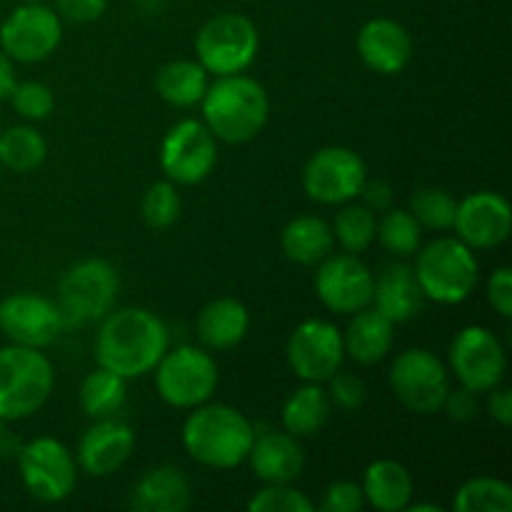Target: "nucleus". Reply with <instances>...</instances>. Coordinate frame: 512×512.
Returning a JSON list of instances; mask_svg holds the SVG:
<instances>
[{
  "label": "nucleus",
  "instance_id": "obj_1",
  "mask_svg": "<svg viewBox=\"0 0 512 512\" xmlns=\"http://www.w3.org/2000/svg\"><path fill=\"white\" fill-rule=\"evenodd\" d=\"M168 345V328L155 313L145 308L110 310L95 333V360L98 368L135 380L153 373Z\"/></svg>",
  "mask_w": 512,
  "mask_h": 512
},
{
  "label": "nucleus",
  "instance_id": "obj_2",
  "mask_svg": "<svg viewBox=\"0 0 512 512\" xmlns=\"http://www.w3.org/2000/svg\"><path fill=\"white\" fill-rule=\"evenodd\" d=\"M253 440V423L240 410L210 400L193 408L183 425L185 453L205 468H238L248 460Z\"/></svg>",
  "mask_w": 512,
  "mask_h": 512
},
{
  "label": "nucleus",
  "instance_id": "obj_3",
  "mask_svg": "<svg viewBox=\"0 0 512 512\" xmlns=\"http://www.w3.org/2000/svg\"><path fill=\"white\" fill-rule=\"evenodd\" d=\"M203 123L218 140L243 145L258 138L270 115V100L263 85L243 73L220 75L208 83L203 100Z\"/></svg>",
  "mask_w": 512,
  "mask_h": 512
},
{
  "label": "nucleus",
  "instance_id": "obj_4",
  "mask_svg": "<svg viewBox=\"0 0 512 512\" xmlns=\"http://www.w3.org/2000/svg\"><path fill=\"white\" fill-rule=\"evenodd\" d=\"M55 373L48 355L28 345L0 348V418L23 420L38 413L53 393Z\"/></svg>",
  "mask_w": 512,
  "mask_h": 512
},
{
  "label": "nucleus",
  "instance_id": "obj_5",
  "mask_svg": "<svg viewBox=\"0 0 512 512\" xmlns=\"http://www.w3.org/2000/svg\"><path fill=\"white\" fill-rule=\"evenodd\" d=\"M415 278L425 298L440 305H458L478 285V258L460 238H435L418 250Z\"/></svg>",
  "mask_w": 512,
  "mask_h": 512
},
{
  "label": "nucleus",
  "instance_id": "obj_6",
  "mask_svg": "<svg viewBox=\"0 0 512 512\" xmlns=\"http://www.w3.org/2000/svg\"><path fill=\"white\" fill-rule=\"evenodd\" d=\"M155 390L160 398L178 410H193L208 403L218 388V363L203 348L180 345L165 350L155 365Z\"/></svg>",
  "mask_w": 512,
  "mask_h": 512
},
{
  "label": "nucleus",
  "instance_id": "obj_7",
  "mask_svg": "<svg viewBox=\"0 0 512 512\" xmlns=\"http://www.w3.org/2000/svg\"><path fill=\"white\" fill-rule=\"evenodd\" d=\"M118 270L100 258L75 263L58 283V308L65 325H83L103 320L118 300Z\"/></svg>",
  "mask_w": 512,
  "mask_h": 512
},
{
  "label": "nucleus",
  "instance_id": "obj_8",
  "mask_svg": "<svg viewBox=\"0 0 512 512\" xmlns=\"http://www.w3.org/2000/svg\"><path fill=\"white\" fill-rule=\"evenodd\" d=\"M258 48V28L240 13L213 15L195 35L198 63L215 78L245 73L253 65Z\"/></svg>",
  "mask_w": 512,
  "mask_h": 512
},
{
  "label": "nucleus",
  "instance_id": "obj_9",
  "mask_svg": "<svg viewBox=\"0 0 512 512\" xmlns=\"http://www.w3.org/2000/svg\"><path fill=\"white\" fill-rule=\"evenodd\" d=\"M390 388L410 413L435 415L443 410L450 375L435 353L425 348H408L393 360Z\"/></svg>",
  "mask_w": 512,
  "mask_h": 512
},
{
  "label": "nucleus",
  "instance_id": "obj_10",
  "mask_svg": "<svg viewBox=\"0 0 512 512\" xmlns=\"http://www.w3.org/2000/svg\"><path fill=\"white\" fill-rule=\"evenodd\" d=\"M218 163V138L203 120L185 118L168 130L160 145V168L175 185H198Z\"/></svg>",
  "mask_w": 512,
  "mask_h": 512
},
{
  "label": "nucleus",
  "instance_id": "obj_11",
  "mask_svg": "<svg viewBox=\"0 0 512 512\" xmlns=\"http://www.w3.org/2000/svg\"><path fill=\"white\" fill-rule=\"evenodd\" d=\"M368 165L353 148L330 145L318 150L303 168V190L320 205H345L358 198Z\"/></svg>",
  "mask_w": 512,
  "mask_h": 512
},
{
  "label": "nucleus",
  "instance_id": "obj_12",
  "mask_svg": "<svg viewBox=\"0 0 512 512\" xmlns=\"http://www.w3.org/2000/svg\"><path fill=\"white\" fill-rule=\"evenodd\" d=\"M20 478L40 503H63L78 483V463L60 440L43 435L20 450Z\"/></svg>",
  "mask_w": 512,
  "mask_h": 512
},
{
  "label": "nucleus",
  "instance_id": "obj_13",
  "mask_svg": "<svg viewBox=\"0 0 512 512\" xmlns=\"http://www.w3.org/2000/svg\"><path fill=\"white\" fill-rule=\"evenodd\" d=\"M63 20L40 3L18 5L0 25V50L13 63H40L58 50Z\"/></svg>",
  "mask_w": 512,
  "mask_h": 512
},
{
  "label": "nucleus",
  "instance_id": "obj_14",
  "mask_svg": "<svg viewBox=\"0 0 512 512\" xmlns=\"http://www.w3.org/2000/svg\"><path fill=\"white\" fill-rule=\"evenodd\" d=\"M450 368L460 385L473 393H488L498 388L508 370V355L493 330L483 325H468L450 343Z\"/></svg>",
  "mask_w": 512,
  "mask_h": 512
},
{
  "label": "nucleus",
  "instance_id": "obj_15",
  "mask_svg": "<svg viewBox=\"0 0 512 512\" xmlns=\"http://www.w3.org/2000/svg\"><path fill=\"white\" fill-rule=\"evenodd\" d=\"M288 365L303 383H325L335 370L343 368V333L328 320H303L290 333Z\"/></svg>",
  "mask_w": 512,
  "mask_h": 512
},
{
  "label": "nucleus",
  "instance_id": "obj_16",
  "mask_svg": "<svg viewBox=\"0 0 512 512\" xmlns=\"http://www.w3.org/2000/svg\"><path fill=\"white\" fill-rule=\"evenodd\" d=\"M65 328L58 303L35 293H13L0 300V330L15 345L48 348Z\"/></svg>",
  "mask_w": 512,
  "mask_h": 512
},
{
  "label": "nucleus",
  "instance_id": "obj_17",
  "mask_svg": "<svg viewBox=\"0 0 512 512\" xmlns=\"http://www.w3.org/2000/svg\"><path fill=\"white\" fill-rule=\"evenodd\" d=\"M373 273L353 253L328 255L315 273L320 303L340 315H353L373 303Z\"/></svg>",
  "mask_w": 512,
  "mask_h": 512
},
{
  "label": "nucleus",
  "instance_id": "obj_18",
  "mask_svg": "<svg viewBox=\"0 0 512 512\" xmlns=\"http://www.w3.org/2000/svg\"><path fill=\"white\" fill-rule=\"evenodd\" d=\"M453 230L470 250H490L505 243L512 230V210L505 195L478 190L465 195L455 210Z\"/></svg>",
  "mask_w": 512,
  "mask_h": 512
},
{
  "label": "nucleus",
  "instance_id": "obj_19",
  "mask_svg": "<svg viewBox=\"0 0 512 512\" xmlns=\"http://www.w3.org/2000/svg\"><path fill=\"white\" fill-rule=\"evenodd\" d=\"M135 450V433L118 418L95 420L78 443L75 463L90 478H108L123 468Z\"/></svg>",
  "mask_w": 512,
  "mask_h": 512
},
{
  "label": "nucleus",
  "instance_id": "obj_20",
  "mask_svg": "<svg viewBox=\"0 0 512 512\" xmlns=\"http://www.w3.org/2000/svg\"><path fill=\"white\" fill-rule=\"evenodd\" d=\"M360 60L373 73L398 75L413 60V38L393 18H373L358 33Z\"/></svg>",
  "mask_w": 512,
  "mask_h": 512
},
{
  "label": "nucleus",
  "instance_id": "obj_21",
  "mask_svg": "<svg viewBox=\"0 0 512 512\" xmlns=\"http://www.w3.org/2000/svg\"><path fill=\"white\" fill-rule=\"evenodd\" d=\"M248 463L255 478L263 483H293L305 468V453L300 438L290 433L268 430L255 435L253 448L248 453Z\"/></svg>",
  "mask_w": 512,
  "mask_h": 512
},
{
  "label": "nucleus",
  "instance_id": "obj_22",
  "mask_svg": "<svg viewBox=\"0 0 512 512\" xmlns=\"http://www.w3.org/2000/svg\"><path fill=\"white\" fill-rule=\"evenodd\" d=\"M193 505V490L183 470L160 465L148 470L130 490V508L135 512H183Z\"/></svg>",
  "mask_w": 512,
  "mask_h": 512
},
{
  "label": "nucleus",
  "instance_id": "obj_23",
  "mask_svg": "<svg viewBox=\"0 0 512 512\" xmlns=\"http://www.w3.org/2000/svg\"><path fill=\"white\" fill-rule=\"evenodd\" d=\"M425 295L415 270L405 263H393L373 280V308L393 323H405L423 310Z\"/></svg>",
  "mask_w": 512,
  "mask_h": 512
},
{
  "label": "nucleus",
  "instance_id": "obj_24",
  "mask_svg": "<svg viewBox=\"0 0 512 512\" xmlns=\"http://www.w3.org/2000/svg\"><path fill=\"white\" fill-rule=\"evenodd\" d=\"M393 320L385 318L380 310L363 308L353 313L343 333V348L348 358L360 365H375L388 358L393 348Z\"/></svg>",
  "mask_w": 512,
  "mask_h": 512
},
{
  "label": "nucleus",
  "instance_id": "obj_25",
  "mask_svg": "<svg viewBox=\"0 0 512 512\" xmlns=\"http://www.w3.org/2000/svg\"><path fill=\"white\" fill-rule=\"evenodd\" d=\"M200 343L208 350H230L245 340L250 330V313L240 300L215 298L200 310L198 323Z\"/></svg>",
  "mask_w": 512,
  "mask_h": 512
},
{
  "label": "nucleus",
  "instance_id": "obj_26",
  "mask_svg": "<svg viewBox=\"0 0 512 512\" xmlns=\"http://www.w3.org/2000/svg\"><path fill=\"white\" fill-rule=\"evenodd\" d=\"M363 498L365 505L380 512H400L410 505L415 493L413 475L398 460H375L368 465L363 478Z\"/></svg>",
  "mask_w": 512,
  "mask_h": 512
},
{
  "label": "nucleus",
  "instance_id": "obj_27",
  "mask_svg": "<svg viewBox=\"0 0 512 512\" xmlns=\"http://www.w3.org/2000/svg\"><path fill=\"white\" fill-rule=\"evenodd\" d=\"M333 228L318 215H298L280 235L285 258L298 265H318L333 253Z\"/></svg>",
  "mask_w": 512,
  "mask_h": 512
},
{
  "label": "nucleus",
  "instance_id": "obj_28",
  "mask_svg": "<svg viewBox=\"0 0 512 512\" xmlns=\"http://www.w3.org/2000/svg\"><path fill=\"white\" fill-rule=\"evenodd\" d=\"M210 75L198 60H170L155 75V90L173 108H193L203 100Z\"/></svg>",
  "mask_w": 512,
  "mask_h": 512
},
{
  "label": "nucleus",
  "instance_id": "obj_29",
  "mask_svg": "<svg viewBox=\"0 0 512 512\" xmlns=\"http://www.w3.org/2000/svg\"><path fill=\"white\" fill-rule=\"evenodd\" d=\"M283 428L295 438H313L328 425L330 398L320 383H305L283 405Z\"/></svg>",
  "mask_w": 512,
  "mask_h": 512
},
{
  "label": "nucleus",
  "instance_id": "obj_30",
  "mask_svg": "<svg viewBox=\"0 0 512 512\" xmlns=\"http://www.w3.org/2000/svg\"><path fill=\"white\" fill-rule=\"evenodd\" d=\"M128 380L120 375L110 373V370L98 368L88 373L80 383V410L88 415L90 420L115 418L123 410L125 400H128Z\"/></svg>",
  "mask_w": 512,
  "mask_h": 512
},
{
  "label": "nucleus",
  "instance_id": "obj_31",
  "mask_svg": "<svg viewBox=\"0 0 512 512\" xmlns=\"http://www.w3.org/2000/svg\"><path fill=\"white\" fill-rule=\"evenodd\" d=\"M48 158V143L30 125L0 130V165L13 173H33Z\"/></svg>",
  "mask_w": 512,
  "mask_h": 512
},
{
  "label": "nucleus",
  "instance_id": "obj_32",
  "mask_svg": "<svg viewBox=\"0 0 512 512\" xmlns=\"http://www.w3.org/2000/svg\"><path fill=\"white\" fill-rule=\"evenodd\" d=\"M375 233H378V218L365 205H358L350 200L335 215L333 238L338 240L345 253H365L375 243Z\"/></svg>",
  "mask_w": 512,
  "mask_h": 512
},
{
  "label": "nucleus",
  "instance_id": "obj_33",
  "mask_svg": "<svg viewBox=\"0 0 512 512\" xmlns=\"http://www.w3.org/2000/svg\"><path fill=\"white\" fill-rule=\"evenodd\" d=\"M458 512H512V488L498 478H470L455 493Z\"/></svg>",
  "mask_w": 512,
  "mask_h": 512
},
{
  "label": "nucleus",
  "instance_id": "obj_34",
  "mask_svg": "<svg viewBox=\"0 0 512 512\" xmlns=\"http://www.w3.org/2000/svg\"><path fill=\"white\" fill-rule=\"evenodd\" d=\"M420 238H423V228L410 210L388 208L383 213V220H378L375 240H380V245L395 258H410L418 253Z\"/></svg>",
  "mask_w": 512,
  "mask_h": 512
},
{
  "label": "nucleus",
  "instance_id": "obj_35",
  "mask_svg": "<svg viewBox=\"0 0 512 512\" xmlns=\"http://www.w3.org/2000/svg\"><path fill=\"white\" fill-rule=\"evenodd\" d=\"M455 210H458V200L443 188H420L410 198V213L418 220L420 228L438 230V233L453 230Z\"/></svg>",
  "mask_w": 512,
  "mask_h": 512
},
{
  "label": "nucleus",
  "instance_id": "obj_36",
  "mask_svg": "<svg viewBox=\"0 0 512 512\" xmlns=\"http://www.w3.org/2000/svg\"><path fill=\"white\" fill-rule=\"evenodd\" d=\"M180 213H183V200H180L178 188L170 180H158L150 185L140 203V215L143 223L153 230H165L170 225L178 223Z\"/></svg>",
  "mask_w": 512,
  "mask_h": 512
},
{
  "label": "nucleus",
  "instance_id": "obj_37",
  "mask_svg": "<svg viewBox=\"0 0 512 512\" xmlns=\"http://www.w3.org/2000/svg\"><path fill=\"white\" fill-rule=\"evenodd\" d=\"M10 103H13L15 113L25 120H45L55 108L53 90L40 80H25V83H15L10 90Z\"/></svg>",
  "mask_w": 512,
  "mask_h": 512
},
{
  "label": "nucleus",
  "instance_id": "obj_38",
  "mask_svg": "<svg viewBox=\"0 0 512 512\" xmlns=\"http://www.w3.org/2000/svg\"><path fill=\"white\" fill-rule=\"evenodd\" d=\"M248 510L253 512H313V503L290 483H268L250 498Z\"/></svg>",
  "mask_w": 512,
  "mask_h": 512
},
{
  "label": "nucleus",
  "instance_id": "obj_39",
  "mask_svg": "<svg viewBox=\"0 0 512 512\" xmlns=\"http://www.w3.org/2000/svg\"><path fill=\"white\" fill-rule=\"evenodd\" d=\"M325 383H328L325 393H328L330 403L338 405L340 410H358L365 403V398H368V388H365V383L355 373L335 370Z\"/></svg>",
  "mask_w": 512,
  "mask_h": 512
},
{
  "label": "nucleus",
  "instance_id": "obj_40",
  "mask_svg": "<svg viewBox=\"0 0 512 512\" xmlns=\"http://www.w3.org/2000/svg\"><path fill=\"white\" fill-rule=\"evenodd\" d=\"M363 508V488L358 483H350V480H338V483L330 485L323 495V503H320L323 512H360Z\"/></svg>",
  "mask_w": 512,
  "mask_h": 512
},
{
  "label": "nucleus",
  "instance_id": "obj_41",
  "mask_svg": "<svg viewBox=\"0 0 512 512\" xmlns=\"http://www.w3.org/2000/svg\"><path fill=\"white\" fill-rule=\"evenodd\" d=\"M105 8H108V0H55V13L60 15V20L75 25L95 23L105 13Z\"/></svg>",
  "mask_w": 512,
  "mask_h": 512
},
{
  "label": "nucleus",
  "instance_id": "obj_42",
  "mask_svg": "<svg viewBox=\"0 0 512 512\" xmlns=\"http://www.w3.org/2000/svg\"><path fill=\"white\" fill-rule=\"evenodd\" d=\"M488 303L493 305L500 318L512 315V270L508 265L495 270L488 280Z\"/></svg>",
  "mask_w": 512,
  "mask_h": 512
},
{
  "label": "nucleus",
  "instance_id": "obj_43",
  "mask_svg": "<svg viewBox=\"0 0 512 512\" xmlns=\"http://www.w3.org/2000/svg\"><path fill=\"white\" fill-rule=\"evenodd\" d=\"M443 410L448 413L450 420H455V423H470V420H475V415H478V393L463 388V385H460L458 390H448Z\"/></svg>",
  "mask_w": 512,
  "mask_h": 512
},
{
  "label": "nucleus",
  "instance_id": "obj_44",
  "mask_svg": "<svg viewBox=\"0 0 512 512\" xmlns=\"http://www.w3.org/2000/svg\"><path fill=\"white\" fill-rule=\"evenodd\" d=\"M358 198H363V205L373 210V213H385L390 203H393V185L383 178H365Z\"/></svg>",
  "mask_w": 512,
  "mask_h": 512
},
{
  "label": "nucleus",
  "instance_id": "obj_45",
  "mask_svg": "<svg viewBox=\"0 0 512 512\" xmlns=\"http://www.w3.org/2000/svg\"><path fill=\"white\" fill-rule=\"evenodd\" d=\"M488 415L500 425L510 428L512 423V390L510 388H493L488 390Z\"/></svg>",
  "mask_w": 512,
  "mask_h": 512
},
{
  "label": "nucleus",
  "instance_id": "obj_46",
  "mask_svg": "<svg viewBox=\"0 0 512 512\" xmlns=\"http://www.w3.org/2000/svg\"><path fill=\"white\" fill-rule=\"evenodd\" d=\"M18 83L15 80V68H13V60L0 50V100H5L13 90V85Z\"/></svg>",
  "mask_w": 512,
  "mask_h": 512
},
{
  "label": "nucleus",
  "instance_id": "obj_47",
  "mask_svg": "<svg viewBox=\"0 0 512 512\" xmlns=\"http://www.w3.org/2000/svg\"><path fill=\"white\" fill-rule=\"evenodd\" d=\"M405 510H410V512H443V508H440V505H430V503H413V500H410V505Z\"/></svg>",
  "mask_w": 512,
  "mask_h": 512
},
{
  "label": "nucleus",
  "instance_id": "obj_48",
  "mask_svg": "<svg viewBox=\"0 0 512 512\" xmlns=\"http://www.w3.org/2000/svg\"><path fill=\"white\" fill-rule=\"evenodd\" d=\"M3 423H5V420H3V418H0V433H3Z\"/></svg>",
  "mask_w": 512,
  "mask_h": 512
},
{
  "label": "nucleus",
  "instance_id": "obj_49",
  "mask_svg": "<svg viewBox=\"0 0 512 512\" xmlns=\"http://www.w3.org/2000/svg\"><path fill=\"white\" fill-rule=\"evenodd\" d=\"M0 170H3V165H0Z\"/></svg>",
  "mask_w": 512,
  "mask_h": 512
},
{
  "label": "nucleus",
  "instance_id": "obj_50",
  "mask_svg": "<svg viewBox=\"0 0 512 512\" xmlns=\"http://www.w3.org/2000/svg\"><path fill=\"white\" fill-rule=\"evenodd\" d=\"M0 3H3V0H0Z\"/></svg>",
  "mask_w": 512,
  "mask_h": 512
}]
</instances>
